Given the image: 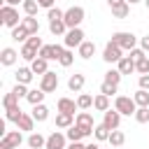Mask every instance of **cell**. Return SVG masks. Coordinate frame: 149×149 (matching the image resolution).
Segmentation results:
<instances>
[{"mask_svg":"<svg viewBox=\"0 0 149 149\" xmlns=\"http://www.w3.org/2000/svg\"><path fill=\"white\" fill-rule=\"evenodd\" d=\"M0 21H2L5 28L14 30L16 26H21L23 19H19V9H16V7H12V5H2V7H0Z\"/></svg>","mask_w":149,"mask_h":149,"instance_id":"obj_1","label":"cell"},{"mask_svg":"<svg viewBox=\"0 0 149 149\" xmlns=\"http://www.w3.org/2000/svg\"><path fill=\"white\" fill-rule=\"evenodd\" d=\"M112 42L119 44L123 51H133L135 44H137V37L133 33H128V30H116V33H112Z\"/></svg>","mask_w":149,"mask_h":149,"instance_id":"obj_2","label":"cell"},{"mask_svg":"<svg viewBox=\"0 0 149 149\" xmlns=\"http://www.w3.org/2000/svg\"><path fill=\"white\" fill-rule=\"evenodd\" d=\"M84 16H86L84 7L74 5V7L65 9V16H63V21H65V26H68V30H70V28H79V26H81V21H84Z\"/></svg>","mask_w":149,"mask_h":149,"instance_id":"obj_3","label":"cell"},{"mask_svg":"<svg viewBox=\"0 0 149 149\" xmlns=\"http://www.w3.org/2000/svg\"><path fill=\"white\" fill-rule=\"evenodd\" d=\"M114 109L121 114V116H135V112H137V105H135V100L133 98H128V95H116L114 98Z\"/></svg>","mask_w":149,"mask_h":149,"instance_id":"obj_4","label":"cell"},{"mask_svg":"<svg viewBox=\"0 0 149 149\" xmlns=\"http://www.w3.org/2000/svg\"><path fill=\"white\" fill-rule=\"evenodd\" d=\"M84 37H86V35H84L81 28H70V30L65 33V37H63V44H65V49H74V47L79 49V47L86 42Z\"/></svg>","mask_w":149,"mask_h":149,"instance_id":"obj_5","label":"cell"},{"mask_svg":"<svg viewBox=\"0 0 149 149\" xmlns=\"http://www.w3.org/2000/svg\"><path fill=\"white\" fill-rule=\"evenodd\" d=\"M121 58H123V49L109 40V42L105 44V49H102V61H105V63H119Z\"/></svg>","mask_w":149,"mask_h":149,"instance_id":"obj_6","label":"cell"},{"mask_svg":"<svg viewBox=\"0 0 149 149\" xmlns=\"http://www.w3.org/2000/svg\"><path fill=\"white\" fill-rule=\"evenodd\" d=\"M21 142H23L21 130H9L7 135H2V137H0V149H19V147H21Z\"/></svg>","mask_w":149,"mask_h":149,"instance_id":"obj_7","label":"cell"},{"mask_svg":"<svg viewBox=\"0 0 149 149\" xmlns=\"http://www.w3.org/2000/svg\"><path fill=\"white\" fill-rule=\"evenodd\" d=\"M37 88H42L44 93H54V91L58 88V74L49 70L47 74H42V77H40V86H37Z\"/></svg>","mask_w":149,"mask_h":149,"instance_id":"obj_8","label":"cell"},{"mask_svg":"<svg viewBox=\"0 0 149 149\" xmlns=\"http://www.w3.org/2000/svg\"><path fill=\"white\" fill-rule=\"evenodd\" d=\"M63 51H65V47H61V44H44L40 49V58H44V61H58Z\"/></svg>","mask_w":149,"mask_h":149,"instance_id":"obj_9","label":"cell"},{"mask_svg":"<svg viewBox=\"0 0 149 149\" xmlns=\"http://www.w3.org/2000/svg\"><path fill=\"white\" fill-rule=\"evenodd\" d=\"M74 123H77V126H81V128L86 130V135H93V128H95V123H93V116H91V112H79V114L74 116Z\"/></svg>","mask_w":149,"mask_h":149,"instance_id":"obj_10","label":"cell"},{"mask_svg":"<svg viewBox=\"0 0 149 149\" xmlns=\"http://www.w3.org/2000/svg\"><path fill=\"white\" fill-rule=\"evenodd\" d=\"M65 142H68L65 133H61V130H54V133L47 137V147H44V149H65Z\"/></svg>","mask_w":149,"mask_h":149,"instance_id":"obj_11","label":"cell"},{"mask_svg":"<svg viewBox=\"0 0 149 149\" xmlns=\"http://www.w3.org/2000/svg\"><path fill=\"white\" fill-rule=\"evenodd\" d=\"M102 123H105L109 130H119V126H121V114H119L116 109H107L105 116H102Z\"/></svg>","mask_w":149,"mask_h":149,"instance_id":"obj_12","label":"cell"},{"mask_svg":"<svg viewBox=\"0 0 149 149\" xmlns=\"http://www.w3.org/2000/svg\"><path fill=\"white\" fill-rule=\"evenodd\" d=\"M19 56H21V54H19L16 49H12V47H5V49L0 51V63H2L5 68H9V65H14V63L19 61Z\"/></svg>","mask_w":149,"mask_h":149,"instance_id":"obj_13","label":"cell"},{"mask_svg":"<svg viewBox=\"0 0 149 149\" xmlns=\"http://www.w3.org/2000/svg\"><path fill=\"white\" fill-rule=\"evenodd\" d=\"M84 84H86V77H84V74H79V72L70 74V79H68V88H70V91H74V93H79V91L84 88Z\"/></svg>","mask_w":149,"mask_h":149,"instance_id":"obj_14","label":"cell"},{"mask_svg":"<svg viewBox=\"0 0 149 149\" xmlns=\"http://www.w3.org/2000/svg\"><path fill=\"white\" fill-rule=\"evenodd\" d=\"M14 77H16V84H26V86H28V84L33 81L35 72H33V70H30V65H28V68H19Z\"/></svg>","mask_w":149,"mask_h":149,"instance_id":"obj_15","label":"cell"},{"mask_svg":"<svg viewBox=\"0 0 149 149\" xmlns=\"http://www.w3.org/2000/svg\"><path fill=\"white\" fill-rule=\"evenodd\" d=\"M58 112H68V114H74L79 107H77V100H72V98H58Z\"/></svg>","mask_w":149,"mask_h":149,"instance_id":"obj_16","label":"cell"},{"mask_svg":"<svg viewBox=\"0 0 149 149\" xmlns=\"http://www.w3.org/2000/svg\"><path fill=\"white\" fill-rule=\"evenodd\" d=\"M65 137H68L70 142H81V140H84V137H88V135H86V130H84L81 126H77V123H74L72 128H68Z\"/></svg>","mask_w":149,"mask_h":149,"instance_id":"obj_17","label":"cell"},{"mask_svg":"<svg viewBox=\"0 0 149 149\" xmlns=\"http://www.w3.org/2000/svg\"><path fill=\"white\" fill-rule=\"evenodd\" d=\"M26 144H28L30 149H44V147H47V137L40 135V133H30L28 140H26Z\"/></svg>","mask_w":149,"mask_h":149,"instance_id":"obj_18","label":"cell"},{"mask_svg":"<svg viewBox=\"0 0 149 149\" xmlns=\"http://www.w3.org/2000/svg\"><path fill=\"white\" fill-rule=\"evenodd\" d=\"M21 26L28 30V35H40V21H37L35 16H23Z\"/></svg>","mask_w":149,"mask_h":149,"instance_id":"obj_19","label":"cell"},{"mask_svg":"<svg viewBox=\"0 0 149 149\" xmlns=\"http://www.w3.org/2000/svg\"><path fill=\"white\" fill-rule=\"evenodd\" d=\"M116 70H119L121 74H130V72H135V61H133L130 56H123V58L116 63Z\"/></svg>","mask_w":149,"mask_h":149,"instance_id":"obj_20","label":"cell"},{"mask_svg":"<svg viewBox=\"0 0 149 149\" xmlns=\"http://www.w3.org/2000/svg\"><path fill=\"white\" fill-rule=\"evenodd\" d=\"M56 126H58V128H72V126H74V114L58 112V114H56Z\"/></svg>","mask_w":149,"mask_h":149,"instance_id":"obj_21","label":"cell"},{"mask_svg":"<svg viewBox=\"0 0 149 149\" xmlns=\"http://www.w3.org/2000/svg\"><path fill=\"white\" fill-rule=\"evenodd\" d=\"M30 70H33L35 74H40V77H42V74H47V72H49V61H44V58H40V56H37V58L30 63Z\"/></svg>","mask_w":149,"mask_h":149,"instance_id":"obj_22","label":"cell"},{"mask_svg":"<svg viewBox=\"0 0 149 149\" xmlns=\"http://www.w3.org/2000/svg\"><path fill=\"white\" fill-rule=\"evenodd\" d=\"M44 95H47V93H44L42 88H30V91H28V98H26V100H28V102H30V105L35 107V105H42V102H44Z\"/></svg>","mask_w":149,"mask_h":149,"instance_id":"obj_23","label":"cell"},{"mask_svg":"<svg viewBox=\"0 0 149 149\" xmlns=\"http://www.w3.org/2000/svg\"><path fill=\"white\" fill-rule=\"evenodd\" d=\"M93 109H98V112H107V109H109V98H107L105 93L93 95Z\"/></svg>","mask_w":149,"mask_h":149,"instance_id":"obj_24","label":"cell"},{"mask_svg":"<svg viewBox=\"0 0 149 149\" xmlns=\"http://www.w3.org/2000/svg\"><path fill=\"white\" fill-rule=\"evenodd\" d=\"M30 114H33V119H35V121H40V123H42V121H47V119H49V107H47L44 102H42V105H35Z\"/></svg>","mask_w":149,"mask_h":149,"instance_id":"obj_25","label":"cell"},{"mask_svg":"<svg viewBox=\"0 0 149 149\" xmlns=\"http://www.w3.org/2000/svg\"><path fill=\"white\" fill-rule=\"evenodd\" d=\"M49 33L56 35V37H65V33H68L65 21H51V23H49Z\"/></svg>","mask_w":149,"mask_h":149,"instance_id":"obj_26","label":"cell"},{"mask_svg":"<svg viewBox=\"0 0 149 149\" xmlns=\"http://www.w3.org/2000/svg\"><path fill=\"white\" fill-rule=\"evenodd\" d=\"M77 51H79V56H81L84 61H88V58L95 54V42H88V40H86V42H84V44H81Z\"/></svg>","mask_w":149,"mask_h":149,"instance_id":"obj_27","label":"cell"},{"mask_svg":"<svg viewBox=\"0 0 149 149\" xmlns=\"http://www.w3.org/2000/svg\"><path fill=\"white\" fill-rule=\"evenodd\" d=\"M109 133H112V130H109L105 123H98V126L93 128V137H95L98 142H105V140H109Z\"/></svg>","mask_w":149,"mask_h":149,"instance_id":"obj_28","label":"cell"},{"mask_svg":"<svg viewBox=\"0 0 149 149\" xmlns=\"http://www.w3.org/2000/svg\"><path fill=\"white\" fill-rule=\"evenodd\" d=\"M133 100H135V105H137V107H149V91L137 88V91H135V95H133Z\"/></svg>","mask_w":149,"mask_h":149,"instance_id":"obj_29","label":"cell"},{"mask_svg":"<svg viewBox=\"0 0 149 149\" xmlns=\"http://www.w3.org/2000/svg\"><path fill=\"white\" fill-rule=\"evenodd\" d=\"M19 54H21V58H23V61H28V63H33V61L40 56V51H37V49H33V47H28V44H23Z\"/></svg>","mask_w":149,"mask_h":149,"instance_id":"obj_30","label":"cell"},{"mask_svg":"<svg viewBox=\"0 0 149 149\" xmlns=\"http://www.w3.org/2000/svg\"><path fill=\"white\" fill-rule=\"evenodd\" d=\"M26 112L21 107H12V109H5V121H12V123H19V119L23 116Z\"/></svg>","mask_w":149,"mask_h":149,"instance_id":"obj_31","label":"cell"},{"mask_svg":"<svg viewBox=\"0 0 149 149\" xmlns=\"http://www.w3.org/2000/svg\"><path fill=\"white\" fill-rule=\"evenodd\" d=\"M121 77H123V74H121V72H119L116 68H112V70H107V72H105V79H102V81H107V84H114V86H119Z\"/></svg>","mask_w":149,"mask_h":149,"instance_id":"obj_32","label":"cell"},{"mask_svg":"<svg viewBox=\"0 0 149 149\" xmlns=\"http://www.w3.org/2000/svg\"><path fill=\"white\" fill-rule=\"evenodd\" d=\"M130 14V5L128 2H123V5H119V7H112V16L114 19H126Z\"/></svg>","mask_w":149,"mask_h":149,"instance_id":"obj_33","label":"cell"},{"mask_svg":"<svg viewBox=\"0 0 149 149\" xmlns=\"http://www.w3.org/2000/svg\"><path fill=\"white\" fill-rule=\"evenodd\" d=\"M28 37H30V35H28V30H26L23 26H16V28L12 30V40H16V42H23V44H26Z\"/></svg>","mask_w":149,"mask_h":149,"instance_id":"obj_34","label":"cell"},{"mask_svg":"<svg viewBox=\"0 0 149 149\" xmlns=\"http://www.w3.org/2000/svg\"><path fill=\"white\" fill-rule=\"evenodd\" d=\"M77 107H79V109H84V112H86V109H91V107H93V95L81 93V95L77 98Z\"/></svg>","mask_w":149,"mask_h":149,"instance_id":"obj_35","label":"cell"},{"mask_svg":"<svg viewBox=\"0 0 149 149\" xmlns=\"http://www.w3.org/2000/svg\"><path fill=\"white\" fill-rule=\"evenodd\" d=\"M19 130H33V126H35V119H33V114H23L21 119H19Z\"/></svg>","mask_w":149,"mask_h":149,"instance_id":"obj_36","label":"cell"},{"mask_svg":"<svg viewBox=\"0 0 149 149\" xmlns=\"http://www.w3.org/2000/svg\"><path fill=\"white\" fill-rule=\"evenodd\" d=\"M112 147H121L123 142H126V135H123V130H112L109 133V140H107Z\"/></svg>","mask_w":149,"mask_h":149,"instance_id":"obj_37","label":"cell"},{"mask_svg":"<svg viewBox=\"0 0 149 149\" xmlns=\"http://www.w3.org/2000/svg\"><path fill=\"white\" fill-rule=\"evenodd\" d=\"M23 12H26V16H35L37 14V9H40V5H37V0H23Z\"/></svg>","mask_w":149,"mask_h":149,"instance_id":"obj_38","label":"cell"},{"mask_svg":"<svg viewBox=\"0 0 149 149\" xmlns=\"http://www.w3.org/2000/svg\"><path fill=\"white\" fill-rule=\"evenodd\" d=\"M58 63H61L63 68H70V65L74 63V54H72V49H65V51L61 54V58H58Z\"/></svg>","mask_w":149,"mask_h":149,"instance_id":"obj_39","label":"cell"},{"mask_svg":"<svg viewBox=\"0 0 149 149\" xmlns=\"http://www.w3.org/2000/svg\"><path fill=\"white\" fill-rule=\"evenodd\" d=\"M2 107L5 109H12V107H19V98L9 91V93H5V98H2Z\"/></svg>","mask_w":149,"mask_h":149,"instance_id":"obj_40","label":"cell"},{"mask_svg":"<svg viewBox=\"0 0 149 149\" xmlns=\"http://www.w3.org/2000/svg\"><path fill=\"white\" fill-rule=\"evenodd\" d=\"M63 16H65V12H63V9H58V7H51V9L47 12L49 23H51V21H63Z\"/></svg>","mask_w":149,"mask_h":149,"instance_id":"obj_41","label":"cell"},{"mask_svg":"<svg viewBox=\"0 0 149 149\" xmlns=\"http://www.w3.org/2000/svg\"><path fill=\"white\" fill-rule=\"evenodd\" d=\"M135 121H137V123H149V107H137Z\"/></svg>","mask_w":149,"mask_h":149,"instance_id":"obj_42","label":"cell"},{"mask_svg":"<svg viewBox=\"0 0 149 149\" xmlns=\"http://www.w3.org/2000/svg\"><path fill=\"white\" fill-rule=\"evenodd\" d=\"M135 72H140V74H149V58H147V56L140 58V61L135 63Z\"/></svg>","mask_w":149,"mask_h":149,"instance_id":"obj_43","label":"cell"},{"mask_svg":"<svg viewBox=\"0 0 149 149\" xmlns=\"http://www.w3.org/2000/svg\"><path fill=\"white\" fill-rule=\"evenodd\" d=\"M28 91H30V88H28L26 84H16V86L12 88V93H14L19 100H21V98H28Z\"/></svg>","mask_w":149,"mask_h":149,"instance_id":"obj_44","label":"cell"},{"mask_svg":"<svg viewBox=\"0 0 149 149\" xmlns=\"http://www.w3.org/2000/svg\"><path fill=\"white\" fill-rule=\"evenodd\" d=\"M26 44H28V47H33V49H37V51L44 47V42H42V37H40V35H30Z\"/></svg>","mask_w":149,"mask_h":149,"instance_id":"obj_45","label":"cell"},{"mask_svg":"<svg viewBox=\"0 0 149 149\" xmlns=\"http://www.w3.org/2000/svg\"><path fill=\"white\" fill-rule=\"evenodd\" d=\"M116 88H119V86H114V84H107V81H102V84H100V93H105L107 98H112V95L116 93Z\"/></svg>","mask_w":149,"mask_h":149,"instance_id":"obj_46","label":"cell"},{"mask_svg":"<svg viewBox=\"0 0 149 149\" xmlns=\"http://www.w3.org/2000/svg\"><path fill=\"white\" fill-rule=\"evenodd\" d=\"M144 56H147V54H144V51H142V49H137V47H135V49H133V51H130V58H133V61H135V63H137V61H140V58H144Z\"/></svg>","mask_w":149,"mask_h":149,"instance_id":"obj_47","label":"cell"},{"mask_svg":"<svg viewBox=\"0 0 149 149\" xmlns=\"http://www.w3.org/2000/svg\"><path fill=\"white\" fill-rule=\"evenodd\" d=\"M137 84H140V88H144V91H149V74H140V79H137Z\"/></svg>","mask_w":149,"mask_h":149,"instance_id":"obj_48","label":"cell"},{"mask_svg":"<svg viewBox=\"0 0 149 149\" xmlns=\"http://www.w3.org/2000/svg\"><path fill=\"white\" fill-rule=\"evenodd\" d=\"M140 49H142L144 54H149V35H144V37H140Z\"/></svg>","mask_w":149,"mask_h":149,"instance_id":"obj_49","label":"cell"},{"mask_svg":"<svg viewBox=\"0 0 149 149\" xmlns=\"http://www.w3.org/2000/svg\"><path fill=\"white\" fill-rule=\"evenodd\" d=\"M54 2H56V0H37V5H40V7H44L47 12H49V9L54 7Z\"/></svg>","mask_w":149,"mask_h":149,"instance_id":"obj_50","label":"cell"},{"mask_svg":"<svg viewBox=\"0 0 149 149\" xmlns=\"http://www.w3.org/2000/svg\"><path fill=\"white\" fill-rule=\"evenodd\" d=\"M68 149H86V144H84V142H70Z\"/></svg>","mask_w":149,"mask_h":149,"instance_id":"obj_51","label":"cell"},{"mask_svg":"<svg viewBox=\"0 0 149 149\" xmlns=\"http://www.w3.org/2000/svg\"><path fill=\"white\" fill-rule=\"evenodd\" d=\"M2 5H12V7H19V5H23V0H2Z\"/></svg>","mask_w":149,"mask_h":149,"instance_id":"obj_52","label":"cell"},{"mask_svg":"<svg viewBox=\"0 0 149 149\" xmlns=\"http://www.w3.org/2000/svg\"><path fill=\"white\" fill-rule=\"evenodd\" d=\"M123 2H126V0H107L109 9H112V7H119V5H123Z\"/></svg>","mask_w":149,"mask_h":149,"instance_id":"obj_53","label":"cell"},{"mask_svg":"<svg viewBox=\"0 0 149 149\" xmlns=\"http://www.w3.org/2000/svg\"><path fill=\"white\" fill-rule=\"evenodd\" d=\"M86 149H100V147H98L95 142H91V144H86Z\"/></svg>","mask_w":149,"mask_h":149,"instance_id":"obj_54","label":"cell"},{"mask_svg":"<svg viewBox=\"0 0 149 149\" xmlns=\"http://www.w3.org/2000/svg\"><path fill=\"white\" fill-rule=\"evenodd\" d=\"M128 5H137V2H144V0H126Z\"/></svg>","mask_w":149,"mask_h":149,"instance_id":"obj_55","label":"cell"},{"mask_svg":"<svg viewBox=\"0 0 149 149\" xmlns=\"http://www.w3.org/2000/svg\"><path fill=\"white\" fill-rule=\"evenodd\" d=\"M144 7H147V9H149V0H144Z\"/></svg>","mask_w":149,"mask_h":149,"instance_id":"obj_56","label":"cell"}]
</instances>
